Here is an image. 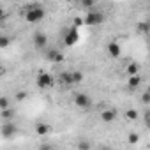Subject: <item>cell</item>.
<instances>
[{"instance_id":"cell-17","label":"cell","mask_w":150,"mask_h":150,"mask_svg":"<svg viewBox=\"0 0 150 150\" xmlns=\"http://www.w3.org/2000/svg\"><path fill=\"white\" fill-rule=\"evenodd\" d=\"M78 150H90V143H88L87 139H81V141L78 143Z\"/></svg>"},{"instance_id":"cell-27","label":"cell","mask_w":150,"mask_h":150,"mask_svg":"<svg viewBox=\"0 0 150 150\" xmlns=\"http://www.w3.org/2000/svg\"><path fill=\"white\" fill-rule=\"evenodd\" d=\"M99 150H113V148H111V146H108V145H101V146H99Z\"/></svg>"},{"instance_id":"cell-5","label":"cell","mask_w":150,"mask_h":150,"mask_svg":"<svg viewBox=\"0 0 150 150\" xmlns=\"http://www.w3.org/2000/svg\"><path fill=\"white\" fill-rule=\"evenodd\" d=\"M46 42H48V35L44 34V32H35L34 34V44H35V48L37 50H42L44 46H46Z\"/></svg>"},{"instance_id":"cell-3","label":"cell","mask_w":150,"mask_h":150,"mask_svg":"<svg viewBox=\"0 0 150 150\" xmlns=\"http://www.w3.org/2000/svg\"><path fill=\"white\" fill-rule=\"evenodd\" d=\"M74 104H76L78 108H81V110H88L92 106V99L87 94H76L74 96Z\"/></svg>"},{"instance_id":"cell-25","label":"cell","mask_w":150,"mask_h":150,"mask_svg":"<svg viewBox=\"0 0 150 150\" xmlns=\"http://www.w3.org/2000/svg\"><path fill=\"white\" fill-rule=\"evenodd\" d=\"M145 122H146V127L150 129V111H146V113H145Z\"/></svg>"},{"instance_id":"cell-6","label":"cell","mask_w":150,"mask_h":150,"mask_svg":"<svg viewBox=\"0 0 150 150\" xmlns=\"http://www.w3.org/2000/svg\"><path fill=\"white\" fill-rule=\"evenodd\" d=\"M51 85H53V78L50 76V74L42 72V74H39V76H37V87L48 88V87H51Z\"/></svg>"},{"instance_id":"cell-4","label":"cell","mask_w":150,"mask_h":150,"mask_svg":"<svg viewBox=\"0 0 150 150\" xmlns=\"http://www.w3.org/2000/svg\"><path fill=\"white\" fill-rule=\"evenodd\" d=\"M78 39H80L78 28H76V27H71V28L67 30L65 37H64V44H65V46H72V44H76V42H78Z\"/></svg>"},{"instance_id":"cell-18","label":"cell","mask_w":150,"mask_h":150,"mask_svg":"<svg viewBox=\"0 0 150 150\" xmlns=\"http://www.w3.org/2000/svg\"><path fill=\"white\" fill-rule=\"evenodd\" d=\"M46 132H48V125L39 124V125H37V134H46Z\"/></svg>"},{"instance_id":"cell-23","label":"cell","mask_w":150,"mask_h":150,"mask_svg":"<svg viewBox=\"0 0 150 150\" xmlns=\"http://www.w3.org/2000/svg\"><path fill=\"white\" fill-rule=\"evenodd\" d=\"M2 117H4V118H11V117H13V111H11V110H6V111H2Z\"/></svg>"},{"instance_id":"cell-8","label":"cell","mask_w":150,"mask_h":150,"mask_svg":"<svg viewBox=\"0 0 150 150\" xmlns=\"http://www.w3.org/2000/svg\"><path fill=\"white\" fill-rule=\"evenodd\" d=\"M16 134V125H14V122H6L4 125H2V136L4 138H11V136H14Z\"/></svg>"},{"instance_id":"cell-15","label":"cell","mask_w":150,"mask_h":150,"mask_svg":"<svg viewBox=\"0 0 150 150\" xmlns=\"http://www.w3.org/2000/svg\"><path fill=\"white\" fill-rule=\"evenodd\" d=\"M127 141H129V143H131V145H136V143H138V141H139V136H138V134H136V132H131V134H129V136H127Z\"/></svg>"},{"instance_id":"cell-1","label":"cell","mask_w":150,"mask_h":150,"mask_svg":"<svg viewBox=\"0 0 150 150\" xmlns=\"http://www.w3.org/2000/svg\"><path fill=\"white\" fill-rule=\"evenodd\" d=\"M42 18H44V9H42L41 6L34 4V6H28V7H27V11H25V20H27L28 23H39Z\"/></svg>"},{"instance_id":"cell-21","label":"cell","mask_w":150,"mask_h":150,"mask_svg":"<svg viewBox=\"0 0 150 150\" xmlns=\"http://www.w3.org/2000/svg\"><path fill=\"white\" fill-rule=\"evenodd\" d=\"M9 44V37H6V35H2V37H0V46H2V48H6Z\"/></svg>"},{"instance_id":"cell-16","label":"cell","mask_w":150,"mask_h":150,"mask_svg":"<svg viewBox=\"0 0 150 150\" xmlns=\"http://www.w3.org/2000/svg\"><path fill=\"white\" fill-rule=\"evenodd\" d=\"M138 28H139L141 32H150V21H141V23L138 25Z\"/></svg>"},{"instance_id":"cell-10","label":"cell","mask_w":150,"mask_h":150,"mask_svg":"<svg viewBox=\"0 0 150 150\" xmlns=\"http://www.w3.org/2000/svg\"><path fill=\"white\" fill-rule=\"evenodd\" d=\"M108 51H110V55L111 57H120V46H118V42H110L108 44Z\"/></svg>"},{"instance_id":"cell-19","label":"cell","mask_w":150,"mask_h":150,"mask_svg":"<svg viewBox=\"0 0 150 150\" xmlns=\"http://www.w3.org/2000/svg\"><path fill=\"white\" fill-rule=\"evenodd\" d=\"M125 115H127V118H131V120L138 118V111H136V110H129V111H127Z\"/></svg>"},{"instance_id":"cell-11","label":"cell","mask_w":150,"mask_h":150,"mask_svg":"<svg viewBox=\"0 0 150 150\" xmlns=\"http://www.w3.org/2000/svg\"><path fill=\"white\" fill-rule=\"evenodd\" d=\"M138 85H141V76H131L129 80H127V87L129 88H138Z\"/></svg>"},{"instance_id":"cell-14","label":"cell","mask_w":150,"mask_h":150,"mask_svg":"<svg viewBox=\"0 0 150 150\" xmlns=\"http://www.w3.org/2000/svg\"><path fill=\"white\" fill-rule=\"evenodd\" d=\"M71 74H72V83H74V85L80 83V81L83 80V74H81L80 71H71Z\"/></svg>"},{"instance_id":"cell-7","label":"cell","mask_w":150,"mask_h":150,"mask_svg":"<svg viewBox=\"0 0 150 150\" xmlns=\"http://www.w3.org/2000/svg\"><path fill=\"white\" fill-rule=\"evenodd\" d=\"M115 118H117V110H115V108H108V110H104V111L101 113V120L106 122V124L113 122Z\"/></svg>"},{"instance_id":"cell-22","label":"cell","mask_w":150,"mask_h":150,"mask_svg":"<svg viewBox=\"0 0 150 150\" xmlns=\"http://www.w3.org/2000/svg\"><path fill=\"white\" fill-rule=\"evenodd\" d=\"M141 99H143L145 104H150V92H145V94L141 96Z\"/></svg>"},{"instance_id":"cell-13","label":"cell","mask_w":150,"mask_h":150,"mask_svg":"<svg viewBox=\"0 0 150 150\" xmlns=\"http://www.w3.org/2000/svg\"><path fill=\"white\" fill-rule=\"evenodd\" d=\"M60 81H62L64 85H74V83H72V74H71V72H62V74H60Z\"/></svg>"},{"instance_id":"cell-24","label":"cell","mask_w":150,"mask_h":150,"mask_svg":"<svg viewBox=\"0 0 150 150\" xmlns=\"http://www.w3.org/2000/svg\"><path fill=\"white\" fill-rule=\"evenodd\" d=\"M39 150H53V146H51V145H48V143H42V145L39 146Z\"/></svg>"},{"instance_id":"cell-26","label":"cell","mask_w":150,"mask_h":150,"mask_svg":"<svg viewBox=\"0 0 150 150\" xmlns=\"http://www.w3.org/2000/svg\"><path fill=\"white\" fill-rule=\"evenodd\" d=\"M23 97H25V92H20V94L16 96V99H18V101H23Z\"/></svg>"},{"instance_id":"cell-12","label":"cell","mask_w":150,"mask_h":150,"mask_svg":"<svg viewBox=\"0 0 150 150\" xmlns=\"http://www.w3.org/2000/svg\"><path fill=\"white\" fill-rule=\"evenodd\" d=\"M125 71H127L129 78H131V76H138V71H139V67H138V64H136V62H132V64H129V65L125 67Z\"/></svg>"},{"instance_id":"cell-2","label":"cell","mask_w":150,"mask_h":150,"mask_svg":"<svg viewBox=\"0 0 150 150\" xmlns=\"http://www.w3.org/2000/svg\"><path fill=\"white\" fill-rule=\"evenodd\" d=\"M103 20H104L103 13H99V11H90V13H87V16H85V20H83V23H85V25L94 27V25L103 23Z\"/></svg>"},{"instance_id":"cell-9","label":"cell","mask_w":150,"mask_h":150,"mask_svg":"<svg viewBox=\"0 0 150 150\" xmlns=\"http://www.w3.org/2000/svg\"><path fill=\"white\" fill-rule=\"evenodd\" d=\"M46 58H48L50 62H62V60H64V55H62L58 50L53 48V50H48V51H46Z\"/></svg>"},{"instance_id":"cell-20","label":"cell","mask_w":150,"mask_h":150,"mask_svg":"<svg viewBox=\"0 0 150 150\" xmlns=\"http://www.w3.org/2000/svg\"><path fill=\"white\" fill-rule=\"evenodd\" d=\"M7 106H9L7 97H2V99H0V108H2V111H6V110H7Z\"/></svg>"}]
</instances>
